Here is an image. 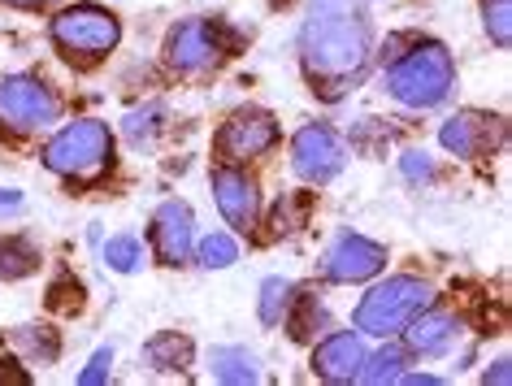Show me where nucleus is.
Masks as SVG:
<instances>
[{"label":"nucleus","mask_w":512,"mask_h":386,"mask_svg":"<svg viewBox=\"0 0 512 386\" xmlns=\"http://www.w3.org/2000/svg\"><path fill=\"white\" fill-rule=\"evenodd\" d=\"M374 61V22L365 9L348 14H309L300 27V66L322 100H339L365 79Z\"/></svg>","instance_id":"obj_1"},{"label":"nucleus","mask_w":512,"mask_h":386,"mask_svg":"<svg viewBox=\"0 0 512 386\" xmlns=\"http://www.w3.org/2000/svg\"><path fill=\"white\" fill-rule=\"evenodd\" d=\"M456 92V61L439 40H408V53H400L387 66V96L408 109H439Z\"/></svg>","instance_id":"obj_2"},{"label":"nucleus","mask_w":512,"mask_h":386,"mask_svg":"<svg viewBox=\"0 0 512 386\" xmlns=\"http://www.w3.org/2000/svg\"><path fill=\"white\" fill-rule=\"evenodd\" d=\"M48 40H53V48L74 70H92L122 44V22L113 9L83 0V5L61 9V14L48 22Z\"/></svg>","instance_id":"obj_3"},{"label":"nucleus","mask_w":512,"mask_h":386,"mask_svg":"<svg viewBox=\"0 0 512 386\" xmlns=\"http://www.w3.org/2000/svg\"><path fill=\"white\" fill-rule=\"evenodd\" d=\"M430 304H434L430 282H421L413 274H395L361 295V304H356V313H352V326L369 334V339H395V334L413 317L426 313Z\"/></svg>","instance_id":"obj_4"},{"label":"nucleus","mask_w":512,"mask_h":386,"mask_svg":"<svg viewBox=\"0 0 512 386\" xmlns=\"http://www.w3.org/2000/svg\"><path fill=\"white\" fill-rule=\"evenodd\" d=\"M44 165L66 183H87L113 170V131L100 118L66 122L44 144Z\"/></svg>","instance_id":"obj_5"},{"label":"nucleus","mask_w":512,"mask_h":386,"mask_svg":"<svg viewBox=\"0 0 512 386\" xmlns=\"http://www.w3.org/2000/svg\"><path fill=\"white\" fill-rule=\"evenodd\" d=\"M239 44L243 31H235L226 18H187L165 35V66L174 74H204Z\"/></svg>","instance_id":"obj_6"},{"label":"nucleus","mask_w":512,"mask_h":386,"mask_svg":"<svg viewBox=\"0 0 512 386\" xmlns=\"http://www.w3.org/2000/svg\"><path fill=\"white\" fill-rule=\"evenodd\" d=\"M0 118L14 131H44L61 118V100L40 74H5L0 79Z\"/></svg>","instance_id":"obj_7"},{"label":"nucleus","mask_w":512,"mask_h":386,"mask_svg":"<svg viewBox=\"0 0 512 386\" xmlns=\"http://www.w3.org/2000/svg\"><path fill=\"white\" fill-rule=\"evenodd\" d=\"M343 165H348V148H343L335 126L304 122L296 139H291V170H296V178H304V183H313V187L335 183L343 174Z\"/></svg>","instance_id":"obj_8"},{"label":"nucleus","mask_w":512,"mask_h":386,"mask_svg":"<svg viewBox=\"0 0 512 386\" xmlns=\"http://www.w3.org/2000/svg\"><path fill=\"white\" fill-rule=\"evenodd\" d=\"M278 144V122H274V113L270 109H235L230 118L222 122V131H217L213 139V148H217V157H222L226 165H243V161H252V157H265Z\"/></svg>","instance_id":"obj_9"},{"label":"nucleus","mask_w":512,"mask_h":386,"mask_svg":"<svg viewBox=\"0 0 512 386\" xmlns=\"http://www.w3.org/2000/svg\"><path fill=\"white\" fill-rule=\"evenodd\" d=\"M439 144L460 161H482V157H491V152L504 144V118H495V113H478V109L452 113V118L439 126Z\"/></svg>","instance_id":"obj_10"},{"label":"nucleus","mask_w":512,"mask_h":386,"mask_svg":"<svg viewBox=\"0 0 512 386\" xmlns=\"http://www.w3.org/2000/svg\"><path fill=\"white\" fill-rule=\"evenodd\" d=\"M209 183H213L217 213L226 217L230 230L248 235V230L261 226V187H256V178H248L239 165H217Z\"/></svg>","instance_id":"obj_11"},{"label":"nucleus","mask_w":512,"mask_h":386,"mask_svg":"<svg viewBox=\"0 0 512 386\" xmlns=\"http://www.w3.org/2000/svg\"><path fill=\"white\" fill-rule=\"evenodd\" d=\"M148 243H152V256L161 265H187L191 261V248H196V217H191V204L187 200H165L157 213H152V226H148Z\"/></svg>","instance_id":"obj_12"},{"label":"nucleus","mask_w":512,"mask_h":386,"mask_svg":"<svg viewBox=\"0 0 512 386\" xmlns=\"http://www.w3.org/2000/svg\"><path fill=\"white\" fill-rule=\"evenodd\" d=\"M387 269V248L365 235H339L330 243L322 274L326 282H339V287H352V282H369Z\"/></svg>","instance_id":"obj_13"},{"label":"nucleus","mask_w":512,"mask_h":386,"mask_svg":"<svg viewBox=\"0 0 512 386\" xmlns=\"http://www.w3.org/2000/svg\"><path fill=\"white\" fill-rule=\"evenodd\" d=\"M365 360V343H361V330H335L326 334L322 343L313 347V373L322 382H356V369Z\"/></svg>","instance_id":"obj_14"},{"label":"nucleus","mask_w":512,"mask_h":386,"mask_svg":"<svg viewBox=\"0 0 512 386\" xmlns=\"http://www.w3.org/2000/svg\"><path fill=\"white\" fill-rule=\"evenodd\" d=\"M404 334V347H408V356H443V352H452V343L460 339V317L452 313H439V308H426L421 317H413L408 326L400 330Z\"/></svg>","instance_id":"obj_15"},{"label":"nucleus","mask_w":512,"mask_h":386,"mask_svg":"<svg viewBox=\"0 0 512 386\" xmlns=\"http://www.w3.org/2000/svg\"><path fill=\"white\" fill-rule=\"evenodd\" d=\"M139 360L157 373H187L191 360H196V343L178 330H157L144 347H139Z\"/></svg>","instance_id":"obj_16"},{"label":"nucleus","mask_w":512,"mask_h":386,"mask_svg":"<svg viewBox=\"0 0 512 386\" xmlns=\"http://www.w3.org/2000/svg\"><path fill=\"white\" fill-rule=\"evenodd\" d=\"M0 347H14V352H22L31 365H57L61 360V339H57V330H48V326L5 330L0 334Z\"/></svg>","instance_id":"obj_17"},{"label":"nucleus","mask_w":512,"mask_h":386,"mask_svg":"<svg viewBox=\"0 0 512 386\" xmlns=\"http://www.w3.org/2000/svg\"><path fill=\"white\" fill-rule=\"evenodd\" d=\"M209 373L217 382L243 386V382H261V360L248 347H213L209 352Z\"/></svg>","instance_id":"obj_18"},{"label":"nucleus","mask_w":512,"mask_h":386,"mask_svg":"<svg viewBox=\"0 0 512 386\" xmlns=\"http://www.w3.org/2000/svg\"><path fill=\"white\" fill-rule=\"evenodd\" d=\"M287 334L296 343H309L317 330H326L330 326V313H326V304L317 300V295H300L296 291V300H291V308H287Z\"/></svg>","instance_id":"obj_19"},{"label":"nucleus","mask_w":512,"mask_h":386,"mask_svg":"<svg viewBox=\"0 0 512 386\" xmlns=\"http://www.w3.org/2000/svg\"><path fill=\"white\" fill-rule=\"evenodd\" d=\"M404 365H408V347H404V343H387V347H378L374 356L365 352L361 369H356V382H365V386L395 382V378L404 373Z\"/></svg>","instance_id":"obj_20"},{"label":"nucleus","mask_w":512,"mask_h":386,"mask_svg":"<svg viewBox=\"0 0 512 386\" xmlns=\"http://www.w3.org/2000/svg\"><path fill=\"white\" fill-rule=\"evenodd\" d=\"M40 269V248L22 235H5L0 239V282H18L31 278Z\"/></svg>","instance_id":"obj_21"},{"label":"nucleus","mask_w":512,"mask_h":386,"mask_svg":"<svg viewBox=\"0 0 512 386\" xmlns=\"http://www.w3.org/2000/svg\"><path fill=\"white\" fill-rule=\"evenodd\" d=\"M296 282L291 278H265L261 282V295H256V317H261V326H283V317H287V308H291V300H296Z\"/></svg>","instance_id":"obj_22"},{"label":"nucleus","mask_w":512,"mask_h":386,"mask_svg":"<svg viewBox=\"0 0 512 386\" xmlns=\"http://www.w3.org/2000/svg\"><path fill=\"white\" fill-rule=\"evenodd\" d=\"M161 126H165V105L161 100H148L144 109H131L122 118V135L131 139L135 148H144V144H152V139L161 135Z\"/></svg>","instance_id":"obj_23"},{"label":"nucleus","mask_w":512,"mask_h":386,"mask_svg":"<svg viewBox=\"0 0 512 386\" xmlns=\"http://www.w3.org/2000/svg\"><path fill=\"white\" fill-rule=\"evenodd\" d=\"M196 265L200 269H230L239 261V243H235V235H226V230H213V235H204L196 248Z\"/></svg>","instance_id":"obj_24"},{"label":"nucleus","mask_w":512,"mask_h":386,"mask_svg":"<svg viewBox=\"0 0 512 386\" xmlns=\"http://www.w3.org/2000/svg\"><path fill=\"white\" fill-rule=\"evenodd\" d=\"M105 265L113 269V274H135V269L144 265V243H139L135 235H113L105 243Z\"/></svg>","instance_id":"obj_25"},{"label":"nucleus","mask_w":512,"mask_h":386,"mask_svg":"<svg viewBox=\"0 0 512 386\" xmlns=\"http://www.w3.org/2000/svg\"><path fill=\"white\" fill-rule=\"evenodd\" d=\"M482 27H486V35H491L495 48H508L512 44V0H486Z\"/></svg>","instance_id":"obj_26"},{"label":"nucleus","mask_w":512,"mask_h":386,"mask_svg":"<svg viewBox=\"0 0 512 386\" xmlns=\"http://www.w3.org/2000/svg\"><path fill=\"white\" fill-rule=\"evenodd\" d=\"M400 170H404V178L413 187H430L434 178H439V165H434V157L426 148H408L404 157H400Z\"/></svg>","instance_id":"obj_27"},{"label":"nucleus","mask_w":512,"mask_h":386,"mask_svg":"<svg viewBox=\"0 0 512 386\" xmlns=\"http://www.w3.org/2000/svg\"><path fill=\"white\" fill-rule=\"evenodd\" d=\"M304 213H309V196H287V200H278V209H274V217H270V239H278V235H291L300 222H304Z\"/></svg>","instance_id":"obj_28"},{"label":"nucleus","mask_w":512,"mask_h":386,"mask_svg":"<svg viewBox=\"0 0 512 386\" xmlns=\"http://www.w3.org/2000/svg\"><path fill=\"white\" fill-rule=\"evenodd\" d=\"M109 373H113V347H100V352L87 360V369L79 373V386H100V382H109Z\"/></svg>","instance_id":"obj_29"},{"label":"nucleus","mask_w":512,"mask_h":386,"mask_svg":"<svg viewBox=\"0 0 512 386\" xmlns=\"http://www.w3.org/2000/svg\"><path fill=\"white\" fill-rule=\"evenodd\" d=\"M348 9H365V0H309V14H348Z\"/></svg>","instance_id":"obj_30"},{"label":"nucleus","mask_w":512,"mask_h":386,"mask_svg":"<svg viewBox=\"0 0 512 386\" xmlns=\"http://www.w3.org/2000/svg\"><path fill=\"white\" fill-rule=\"evenodd\" d=\"M482 382H486V386H508V382H512L508 356H499V360H495V365H486V369H482Z\"/></svg>","instance_id":"obj_31"},{"label":"nucleus","mask_w":512,"mask_h":386,"mask_svg":"<svg viewBox=\"0 0 512 386\" xmlns=\"http://www.w3.org/2000/svg\"><path fill=\"white\" fill-rule=\"evenodd\" d=\"M395 382H413V386H439L443 378H439V373H400V378H395Z\"/></svg>","instance_id":"obj_32"},{"label":"nucleus","mask_w":512,"mask_h":386,"mask_svg":"<svg viewBox=\"0 0 512 386\" xmlns=\"http://www.w3.org/2000/svg\"><path fill=\"white\" fill-rule=\"evenodd\" d=\"M0 209H22V191L0 187Z\"/></svg>","instance_id":"obj_33"},{"label":"nucleus","mask_w":512,"mask_h":386,"mask_svg":"<svg viewBox=\"0 0 512 386\" xmlns=\"http://www.w3.org/2000/svg\"><path fill=\"white\" fill-rule=\"evenodd\" d=\"M0 5H14V9H40L48 0H0Z\"/></svg>","instance_id":"obj_34"}]
</instances>
